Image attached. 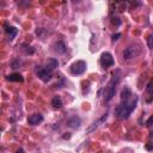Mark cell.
I'll return each instance as SVG.
<instances>
[{
	"instance_id": "obj_1",
	"label": "cell",
	"mask_w": 153,
	"mask_h": 153,
	"mask_svg": "<svg viewBox=\"0 0 153 153\" xmlns=\"http://www.w3.org/2000/svg\"><path fill=\"white\" fill-rule=\"evenodd\" d=\"M137 104V96L134 94V97L131 99L128 100H123L120 105H117V108L115 109V112L117 115V117L120 120H126L129 117V115L131 114V111L136 108Z\"/></svg>"
},
{
	"instance_id": "obj_2",
	"label": "cell",
	"mask_w": 153,
	"mask_h": 153,
	"mask_svg": "<svg viewBox=\"0 0 153 153\" xmlns=\"http://www.w3.org/2000/svg\"><path fill=\"white\" fill-rule=\"evenodd\" d=\"M118 82H120V71H116V74H114L112 79L109 81V84H108V86H106V88L104 91L105 102H110L114 98Z\"/></svg>"
},
{
	"instance_id": "obj_3",
	"label": "cell",
	"mask_w": 153,
	"mask_h": 153,
	"mask_svg": "<svg viewBox=\"0 0 153 153\" xmlns=\"http://www.w3.org/2000/svg\"><path fill=\"white\" fill-rule=\"evenodd\" d=\"M140 54H141V48L137 44H131V45H128L123 50V59L124 60H130V59L137 57Z\"/></svg>"
},
{
	"instance_id": "obj_4",
	"label": "cell",
	"mask_w": 153,
	"mask_h": 153,
	"mask_svg": "<svg viewBox=\"0 0 153 153\" xmlns=\"http://www.w3.org/2000/svg\"><path fill=\"white\" fill-rule=\"evenodd\" d=\"M86 67H87L86 62L82 61V60H79V61L72 63V66H71V72H72V74H74V75H80V74H82V73L86 71Z\"/></svg>"
},
{
	"instance_id": "obj_5",
	"label": "cell",
	"mask_w": 153,
	"mask_h": 153,
	"mask_svg": "<svg viewBox=\"0 0 153 153\" xmlns=\"http://www.w3.org/2000/svg\"><path fill=\"white\" fill-rule=\"evenodd\" d=\"M100 65L103 66V68H109L111 66H114V57L110 53H103L100 56Z\"/></svg>"
},
{
	"instance_id": "obj_6",
	"label": "cell",
	"mask_w": 153,
	"mask_h": 153,
	"mask_svg": "<svg viewBox=\"0 0 153 153\" xmlns=\"http://www.w3.org/2000/svg\"><path fill=\"white\" fill-rule=\"evenodd\" d=\"M36 72H37V75H38V78L43 81V82H48L50 79H51V73L47 69V68H43V67H38L37 69H36Z\"/></svg>"
},
{
	"instance_id": "obj_7",
	"label": "cell",
	"mask_w": 153,
	"mask_h": 153,
	"mask_svg": "<svg viewBox=\"0 0 153 153\" xmlns=\"http://www.w3.org/2000/svg\"><path fill=\"white\" fill-rule=\"evenodd\" d=\"M42 121H43V116H42L41 114H32V115H30L29 118H27L29 124H32V126H36V124L41 123Z\"/></svg>"
},
{
	"instance_id": "obj_8",
	"label": "cell",
	"mask_w": 153,
	"mask_h": 153,
	"mask_svg": "<svg viewBox=\"0 0 153 153\" xmlns=\"http://www.w3.org/2000/svg\"><path fill=\"white\" fill-rule=\"evenodd\" d=\"M5 31L7 32V39H8V41H12V39L16 37V35L18 33V30H17L16 27L8 26L7 24H5Z\"/></svg>"
},
{
	"instance_id": "obj_9",
	"label": "cell",
	"mask_w": 153,
	"mask_h": 153,
	"mask_svg": "<svg viewBox=\"0 0 153 153\" xmlns=\"http://www.w3.org/2000/svg\"><path fill=\"white\" fill-rule=\"evenodd\" d=\"M67 126L71 127V128H74V129L79 128L80 127V118L76 117V116H73V117L68 118L67 120Z\"/></svg>"
},
{
	"instance_id": "obj_10",
	"label": "cell",
	"mask_w": 153,
	"mask_h": 153,
	"mask_svg": "<svg viewBox=\"0 0 153 153\" xmlns=\"http://www.w3.org/2000/svg\"><path fill=\"white\" fill-rule=\"evenodd\" d=\"M66 45H65V43L62 42V41H57V42H55L54 43V50L57 53V54H63L65 51H66Z\"/></svg>"
},
{
	"instance_id": "obj_11",
	"label": "cell",
	"mask_w": 153,
	"mask_h": 153,
	"mask_svg": "<svg viewBox=\"0 0 153 153\" xmlns=\"http://www.w3.org/2000/svg\"><path fill=\"white\" fill-rule=\"evenodd\" d=\"M57 65H59L57 60H56V59H54V57H51V59H48V60H47L45 68H47L49 72H51L53 69H55V68L57 67Z\"/></svg>"
},
{
	"instance_id": "obj_12",
	"label": "cell",
	"mask_w": 153,
	"mask_h": 153,
	"mask_svg": "<svg viewBox=\"0 0 153 153\" xmlns=\"http://www.w3.org/2000/svg\"><path fill=\"white\" fill-rule=\"evenodd\" d=\"M131 96H133V94H131L130 88L127 87V86H124V87L122 88V91H121V100H122V102H123V100H128V99H130Z\"/></svg>"
},
{
	"instance_id": "obj_13",
	"label": "cell",
	"mask_w": 153,
	"mask_h": 153,
	"mask_svg": "<svg viewBox=\"0 0 153 153\" xmlns=\"http://www.w3.org/2000/svg\"><path fill=\"white\" fill-rule=\"evenodd\" d=\"M106 118H108V114H104V115H103V116H102V117H100L98 121H96V122H93V123H92V126H91V127L87 129V133L93 131V130H94V129H96V128H97V127H98L100 123H103V122H104Z\"/></svg>"
},
{
	"instance_id": "obj_14",
	"label": "cell",
	"mask_w": 153,
	"mask_h": 153,
	"mask_svg": "<svg viewBox=\"0 0 153 153\" xmlns=\"http://www.w3.org/2000/svg\"><path fill=\"white\" fill-rule=\"evenodd\" d=\"M8 81H17V82H22L24 79H23V76L19 74V73H12V74H10V75H7V78H6Z\"/></svg>"
},
{
	"instance_id": "obj_15",
	"label": "cell",
	"mask_w": 153,
	"mask_h": 153,
	"mask_svg": "<svg viewBox=\"0 0 153 153\" xmlns=\"http://www.w3.org/2000/svg\"><path fill=\"white\" fill-rule=\"evenodd\" d=\"M51 105H53L55 109H60V108L62 106V100H61V98H60L59 96L53 97V99H51Z\"/></svg>"
},
{
	"instance_id": "obj_16",
	"label": "cell",
	"mask_w": 153,
	"mask_h": 153,
	"mask_svg": "<svg viewBox=\"0 0 153 153\" xmlns=\"http://www.w3.org/2000/svg\"><path fill=\"white\" fill-rule=\"evenodd\" d=\"M146 92H147V94H148L149 97L153 98V81L148 82V85H147V87H146Z\"/></svg>"
},
{
	"instance_id": "obj_17",
	"label": "cell",
	"mask_w": 153,
	"mask_h": 153,
	"mask_svg": "<svg viewBox=\"0 0 153 153\" xmlns=\"http://www.w3.org/2000/svg\"><path fill=\"white\" fill-rule=\"evenodd\" d=\"M147 45L149 49H153V33L147 36Z\"/></svg>"
},
{
	"instance_id": "obj_18",
	"label": "cell",
	"mask_w": 153,
	"mask_h": 153,
	"mask_svg": "<svg viewBox=\"0 0 153 153\" xmlns=\"http://www.w3.org/2000/svg\"><path fill=\"white\" fill-rule=\"evenodd\" d=\"M111 23L115 24L116 26H118V25H121V19L117 18V17H112V18H111Z\"/></svg>"
},
{
	"instance_id": "obj_19",
	"label": "cell",
	"mask_w": 153,
	"mask_h": 153,
	"mask_svg": "<svg viewBox=\"0 0 153 153\" xmlns=\"http://www.w3.org/2000/svg\"><path fill=\"white\" fill-rule=\"evenodd\" d=\"M19 65H20V61H19L18 59H16V60H13V62H12V68L16 69V68L19 67Z\"/></svg>"
},
{
	"instance_id": "obj_20",
	"label": "cell",
	"mask_w": 153,
	"mask_h": 153,
	"mask_svg": "<svg viewBox=\"0 0 153 153\" xmlns=\"http://www.w3.org/2000/svg\"><path fill=\"white\" fill-rule=\"evenodd\" d=\"M146 126H147V127L153 126V115H152V116H151V117H149V118L146 121Z\"/></svg>"
},
{
	"instance_id": "obj_21",
	"label": "cell",
	"mask_w": 153,
	"mask_h": 153,
	"mask_svg": "<svg viewBox=\"0 0 153 153\" xmlns=\"http://www.w3.org/2000/svg\"><path fill=\"white\" fill-rule=\"evenodd\" d=\"M121 37V33H116V35H112V37H111V39L115 42V41H117L118 38Z\"/></svg>"
},
{
	"instance_id": "obj_22",
	"label": "cell",
	"mask_w": 153,
	"mask_h": 153,
	"mask_svg": "<svg viewBox=\"0 0 153 153\" xmlns=\"http://www.w3.org/2000/svg\"><path fill=\"white\" fill-rule=\"evenodd\" d=\"M17 153H24V149L23 148H19V149H17Z\"/></svg>"
},
{
	"instance_id": "obj_23",
	"label": "cell",
	"mask_w": 153,
	"mask_h": 153,
	"mask_svg": "<svg viewBox=\"0 0 153 153\" xmlns=\"http://www.w3.org/2000/svg\"><path fill=\"white\" fill-rule=\"evenodd\" d=\"M151 135H152V136H153V130H152V133H151Z\"/></svg>"
}]
</instances>
